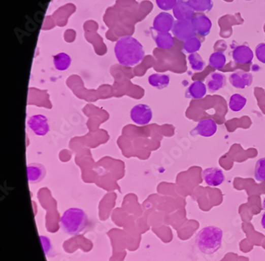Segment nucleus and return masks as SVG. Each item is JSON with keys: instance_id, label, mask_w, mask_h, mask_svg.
Instances as JSON below:
<instances>
[{"instance_id": "f257e3e1", "label": "nucleus", "mask_w": 265, "mask_h": 261, "mask_svg": "<svg viewBox=\"0 0 265 261\" xmlns=\"http://www.w3.org/2000/svg\"><path fill=\"white\" fill-rule=\"evenodd\" d=\"M114 52L118 62L126 67L140 64L145 57L142 44L131 36L120 38L115 45Z\"/></svg>"}, {"instance_id": "f03ea898", "label": "nucleus", "mask_w": 265, "mask_h": 261, "mask_svg": "<svg viewBox=\"0 0 265 261\" xmlns=\"http://www.w3.org/2000/svg\"><path fill=\"white\" fill-rule=\"evenodd\" d=\"M223 232L218 227H206L196 236L195 243L199 250L206 254H213L219 250L222 242Z\"/></svg>"}, {"instance_id": "7ed1b4c3", "label": "nucleus", "mask_w": 265, "mask_h": 261, "mask_svg": "<svg viewBox=\"0 0 265 261\" xmlns=\"http://www.w3.org/2000/svg\"><path fill=\"white\" fill-rule=\"evenodd\" d=\"M88 224V216L79 208L68 209L61 217V227L70 235H78L85 230Z\"/></svg>"}, {"instance_id": "20e7f679", "label": "nucleus", "mask_w": 265, "mask_h": 261, "mask_svg": "<svg viewBox=\"0 0 265 261\" xmlns=\"http://www.w3.org/2000/svg\"><path fill=\"white\" fill-rule=\"evenodd\" d=\"M172 31L177 39L183 42L195 36L196 33L192 24V19L175 21Z\"/></svg>"}, {"instance_id": "39448f33", "label": "nucleus", "mask_w": 265, "mask_h": 261, "mask_svg": "<svg viewBox=\"0 0 265 261\" xmlns=\"http://www.w3.org/2000/svg\"><path fill=\"white\" fill-rule=\"evenodd\" d=\"M152 110L146 104L136 105L130 111V117L132 122L140 126L148 124L152 119Z\"/></svg>"}, {"instance_id": "423d86ee", "label": "nucleus", "mask_w": 265, "mask_h": 261, "mask_svg": "<svg viewBox=\"0 0 265 261\" xmlns=\"http://www.w3.org/2000/svg\"><path fill=\"white\" fill-rule=\"evenodd\" d=\"M27 125L30 130L38 136L46 135L50 131L48 119L43 115H35L29 117Z\"/></svg>"}, {"instance_id": "0eeeda50", "label": "nucleus", "mask_w": 265, "mask_h": 261, "mask_svg": "<svg viewBox=\"0 0 265 261\" xmlns=\"http://www.w3.org/2000/svg\"><path fill=\"white\" fill-rule=\"evenodd\" d=\"M217 130V123L212 119H205L197 123V126L190 132L192 136L200 135L210 137L214 136Z\"/></svg>"}, {"instance_id": "6e6552de", "label": "nucleus", "mask_w": 265, "mask_h": 261, "mask_svg": "<svg viewBox=\"0 0 265 261\" xmlns=\"http://www.w3.org/2000/svg\"><path fill=\"white\" fill-rule=\"evenodd\" d=\"M174 17L171 14L162 12L158 14L153 21V29L158 33H169L175 23Z\"/></svg>"}, {"instance_id": "1a4fd4ad", "label": "nucleus", "mask_w": 265, "mask_h": 261, "mask_svg": "<svg viewBox=\"0 0 265 261\" xmlns=\"http://www.w3.org/2000/svg\"><path fill=\"white\" fill-rule=\"evenodd\" d=\"M228 81L234 88L238 89H245L252 85L253 82V76L250 72L238 70L229 76Z\"/></svg>"}, {"instance_id": "9d476101", "label": "nucleus", "mask_w": 265, "mask_h": 261, "mask_svg": "<svg viewBox=\"0 0 265 261\" xmlns=\"http://www.w3.org/2000/svg\"><path fill=\"white\" fill-rule=\"evenodd\" d=\"M203 178L206 184L210 187L220 186L225 179L222 170L214 167L203 170Z\"/></svg>"}, {"instance_id": "9b49d317", "label": "nucleus", "mask_w": 265, "mask_h": 261, "mask_svg": "<svg viewBox=\"0 0 265 261\" xmlns=\"http://www.w3.org/2000/svg\"><path fill=\"white\" fill-rule=\"evenodd\" d=\"M193 8L190 4V0H177L175 8H173V14L177 20H188L193 19Z\"/></svg>"}, {"instance_id": "f8f14e48", "label": "nucleus", "mask_w": 265, "mask_h": 261, "mask_svg": "<svg viewBox=\"0 0 265 261\" xmlns=\"http://www.w3.org/2000/svg\"><path fill=\"white\" fill-rule=\"evenodd\" d=\"M233 59L240 64H248L252 63L254 54L249 46L247 45L236 46L233 50Z\"/></svg>"}, {"instance_id": "ddd939ff", "label": "nucleus", "mask_w": 265, "mask_h": 261, "mask_svg": "<svg viewBox=\"0 0 265 261\" xmlns=\"http://www.w3.org/2000/svg\"><path fill=\"white\" fill-rule=\"evenodd\" d=\"M192 24L195 29L196 33L206 37L210 33L212 22L208 17L204 14H198L192 19Z\"/></svg>"}, {"instance_id": "4468645a", "label": "nucleus", "mask_w": 265, "mask_h": 261, "mask_svg": "<svg viewBox=\"0 0 265 261\" xmlns=\"http://www.w3.org/2000/svg\"><path fill=\"white\" fill-rule=\"evenodd\" d=\"M206 87L211 93L217 92L226 86V77L221 72H212L206 80Z\"/></svg>"}, {"instance_id": "2eb2a0df", "label": "nucleus", "mask_w": 265, "mask_h": 261, "mask_svg": "<svg viewBox=\"0 0 265 261\" xmlns=\"http://www.w3.org/2000/svg\"><path fill=\"white\" fill-rule=\"evenodd\" d=\"M46 168L39 163H31L27 165V179L30 183H38L46 175Z\"/></svg>"}, {"instance_id": "dca6fc26", "label": "nucleus", "mask_w": 265, "mask_h": 261, "mask_svg": "<svg viewBox=\"0 0 265 261\" xmlns=\"http://www.w3.org/2000/svg\"><path fill=\"white\" fill-rule=\"evenodd\" d=\"M207 87L202 81H196L188 87L186 92V98L192 99H201L206 96Z\"/></svg>"}, {"instance_id": "f3484780", "label": "nucleus", "mask_w": 265, "mask_h": 261, "mask_svg": "<svg viewBox=\"0 0 265 261\" xmlns=\"http://www.w3.org/2000/svg\"><path fill=\"white\" fill-rule=\"evenodd\" d=\"M148 83L153 88L164 89L169 85L170 77L166 74L154 73L148 77Z\"/></svg>"}, {"instance_id": "a211bd4d", "label": "nucleus", "mask_w": 265, "mask_h": 261, "mask_svg": "<svg viewBox=\"0 0 265 261\" xmlns=\"http://www.w3.org/2000/svg\"><path fill=\"white\" fill-rule=\"evenodd\" d=\"M157 47L162 50H169L173 47L175 39L170 33H158L155 37Z\"/></svg>"}, {"instance_id": "6ab92c4d", "label": "nucleus", "mask_w": 265, "mask_h": 261, "mask_svg": "<svg viewBox=\"0 0 265 261\" xmlns=\"http://www.w3.org/2000/svg\"><path fill=\"white\" fill-rule=\"evenodd\" d=\"M71 62H72L71 57L67 53H60L54 56V67L58 71H65L68 69Z\"/></svg>"}, {"instance_id": "aec40b11", "label": "nucleus", "mask_w": 265, "mask_h": 261, "mask_svg": "<svg viewBox=\"0 0 265 261\" xmlns=\"http://www.w3.org/2000/svg\"><path fill=\"white\" fill-rule=\"evenodd\" d=\"M225 64H226V57L222 52H214L210 55L209 64L212 68L221 70L225 67Z\"/></svg>"}, {"instance_id": "412c9836", "label": "nucleus", "mask_w": 265, "mask_h": 261, "mask_svg": "<svg viewBox=\"0 0 265 261\" xmlns=\"http://www.w3.org/2000/svg\"><path fill=\"white\" fill-rule=\"evenodd\" d=\"M247 103V99L241 94H234L229 99L228 106L234 112L241 111Z\"/></svg>"}, {"instance_id": "4be33fe9", "label": "nucleus", "mask_w": 265, "mask_h": 261, "mask_svg": "<svg viewBox=\"0 0 265 261\" xmlns=\"http://www.w3.org/2000/svg\"><path fill=\"white\" fill-rule=\"evenodd\" d=\"M190 4L196 12L210 11L214 8L212 0H190Z\"/></svg>"}, {"instance_id": "5701e85b", "label": "nucleus", "mask_w": 265, "mask_h": 261, "mask_svg": "<svg viewBox=\"0 0 265 261\" xmlns=\"http://www.w3.org/2000/svg\"><path fill=\"white\" fill-rule=\"evenodd\" d=\"M201 47L202 42L196 36H193L188 40L185 41L184 44H183V50L186 53H190V54L197 53Z\"/></svg>"}, {"instance_id": "b1692460", "label": "nucleus", "mask_w": 265, "mask_h": 261, "mask_svg": "<svg viewBox=\"0 0 265 261\" xmlns=\"http://www.w3.org/2000/svg\"><path fill=\"white\" fill-rule=\"evenodd\" d=\"M188 60H189L192 70L194 71H202L206 67L204 60L197 53H191L188 56Z\"/></svg>"}, {"instance_id": "393cba45", "label": "nucleus", "mask_w": 265, "mask_h": 261, "mask_svg": "<svg viewBox=\"0 0 265 261\" xmlns=\"http://www.w3.org/2000/svg\"><path fill=\"white\" fill-rule=\"evenodd\" d=\"M255 179L260 182L265 181V157L258 160L255 166Z\"/></svg>"}, {"instance_id": "a878e982", "label": "nucleus", "mask_w": 265, "mask_h": 261, "mask_svg": "<svg viewBox=\"0 0 265 261\" xmlns=\"http://www.w3.org/2000/svg\"><path fill=\"white\" fill-rule=\"evenodd\" d=\"M155 2L159 9L168 11L173 10L176 4L177 0H155Z\"/></svg>"}, {"instance_id": "bb28decb", "label": "nucleus", "mask_w": 265, "mask_h": 261, "mask_svg": "<svg viewBox=\"0 0 265 261\" xmlns=\"http://www.w3.org/2000/svg\"><path fill=\"white\" fill-rule=\"evenodd\" d=\"M255 53L257 60L265 64V43H260L256 46Z\"/></svg>"}, {"instance_id": "cd10ccee", "label": "nucleus", "mask_w": 265, "mask_h": 261, "mask_svg": "<svg viewBox=\"0 0 265 261\" xmlns=\"http://www.w3.org/2000/svg\"><path fill=\"white\" fill-rule=\"evenodd\" d=\"M261 226L265 230V213H263V215H262Z\"/></svg>"}, {"instance_id": "c85d7f7f", "label": "nucleus", "mask_w": 265, "mask_h": 261, "mask_svg": "<svg viewBox=\"0 0 265 261\" xmlns=\"http://www.w3.org/2000/svg\"><path fill=\"white\" fill-rule=\"evenodd\" d=\"M262 206H263V208L265 210V198L263 199V203H262Z\"/></svg>"}, {"instance_id": "c756f323", "label": "nucleus", "mask_w": 265, "mask_h": 261, "mask_svg": "<svg viewBox=\"0 0 265 261\" xmlns=\"http://www.w3.org/2000/svg\"><path fill=\"white\" fill-rule=\"evenodd\" d=\"M245 1H253V0H245Z\"/></svg>"}]
</instances>
